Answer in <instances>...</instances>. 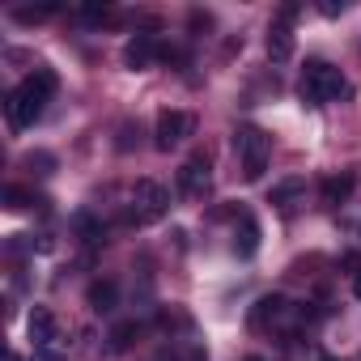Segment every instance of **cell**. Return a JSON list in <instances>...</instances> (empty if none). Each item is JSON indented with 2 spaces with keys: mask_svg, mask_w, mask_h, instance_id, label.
<instances>
[{
  "mask_svg": "<svg viewBox=\"0 0 361 361\" xmlns=\"http://www.w3.org/2000/svg\"><path fill=\"white\" fill-rule=\"evenodd\" d=\"M60 77L51 68H35L26 81H18L9 94H5V115H9V128L22 132V128H35L47 111V98L56 94Z\"/></svg>",
  "mask_w": 361,
  "mask_h": 361,
  "instance_id": "obj_1",
  "label": "cell"
},
{
  "mask_svg": "<svg viewBox=\"0 0 361 361\" xmlns=\"http://www.w3.org/2000/svg\"><path fill=\"white\" fill-rule=\"evenodd\" d=\"M348 94V81L340 77V68H331L327 60H306L302 77H298V98L306 106H323L331 98H344Z\"/></svg>",
  "mask_w": 361,
  "mask_h": 361,
  "instance_id": "obj_2",
  "label": "cell"
},
{
  "mask_svg": "<svg viewBox=\"0 0 361 361\" xmlns=\"http://www.w3.org/2000/svg\"><path fill=\"white\" fill-rule=\"evenodd\" d=\"M234 153L243 157V178L247 183H259L268 170V153H272V136L259 128H238L234 132Z\"/></svg>",
  "mask_w": 361,
  "mask_h": 361,
  "instance_id": "obj_3",
  "label": "cell"
},
{
  "mask_svg": "<svg viewBox=\"0 0 361 361\" xmlns=\"http://www.w3.org/2000/svg\"><path fill=\"white\" fill-rule=\"evenodd\" d=\"M166 213H170V188H166V183H157V178H136L128 221L149 226V221H161Z\"/></svg>",
  "mask_w": 361,
  "mask_h": 361,
  "instance_id": "obj_4",
  "label": "cell"
},
{
  "mask_svg": "<svg viewBox=\"0 0 361 361\" xmlns=\"http://www.w3.org/2000/svg\"><path fill=\"white\" fill-rule=\"evenodd\" d=\"M192 132V115L188 111H157V123H153V145L161 149V153H170L178 140H183Z\"/></svg>",
  "mask_w": 361,
  "mask_h": 361,
  "instance_id": "obj_5",
  "label": "cell"
},
{
  "mask_svg": "<svg viewBox=\"0 0 361 361\" xmlns=\"http://www.w3.org/2000/svg\"><path fill=\"white\" fill-rule=\"evenodd\" d=\"M213 188V174H209V153H192L178 170V192L183 196H209Z\"/></svg>",
  "mask_w": 361,
  "mask_h": 361,
  "instance_id": "obj_6",
  "label": "cell"
},
{
  "mask_svg": "<svg viewBox=\"0 0 361 361\" xmlns=\"http://www.w3.org/2000/svg\"><path fill=\"white\" fill-rule=\"evenodd\" d=\"M157 56H166V47L157 43V35H132L128 47H123V64H128L132 73H145Z\"/></svg>",
  "mask_w": 361,
  "mask_h": 361,
  "instance_id": "obj_7",
  "label": "cell"
},
{
  "mask_svg": "<svg viewBox=\"0 0 361 361\" xmlns=\"http://www.w3.org/2000/svg\"><path fill=\"white\" fill-rule=\"evenodd\" d=\"M255 251H259V221L243 213L238 226H234V255H238V259H251Z\"/></svg>",
  "mask_w": 361,
  "mask_h": 361,
  "instance_id": "obj_8",
  "label": "cell"
},
{
  "mask_svg": "<svg viewBox=\"0 0 361 361\" xmlns=\"http://www.w3.org/2000/svg\"><path fill=\"white\" fill-rule=\"evenodd\" d=\"M264 47H268V60H272V64H285V60L293 56V30H289V26H281V22H272V26H268Z\"/></svg>",
  "mask_w": 361,
  "mask_h": 361,
  "instance_id": "obj_9",
  "label": "cell"
},
{
  "mask_svg": "<svg viewBox=\"0 0 361 361\" xmlns=\"http://www.w3.org/2000/svg\"><path fill=\"white\" fill-rule=\"evenodd\" d=\"M26 331H30L35 348H39V344H56V314H51L47 306H35L30 319H26Z\"/></svg>",
  "mask_w": 361,
  "mask_h": 361,
  "instance_id": "obj_10",
  "label": "cell"
},
{
  "mask_svg": "<svg viewBox=\"0 0 361 361\" xmlns=\"http://www.w3.org/2000/svg\"><path fill=\"white\" fill-rule=\"evenodd\" d=\"M85 302H90L94 314H111V310L119 306V285H115V281H94L90 293H85Z\"/></svg>",
  "mask_w": 361,
  "mask_h": 361,
  "instance_id": "obj_11",
  "label": "cell"
},
{
  "mask_svg": "<svg viewBox=\"0 0 361 361\" xmlns=\"http://www.w3.org/2000/svg\"><path fill=\"white\" fill-rule=\"evenodd\" d=\"M285 310H289V302H285L281 293H268V298L255 302V310H251V327H268V323L285 319Z\"/></svg>",
  "mask_w": 361,
  "mask_h": 361,
  "instance_id": "obj_12",
  "label": "cell"
},
{
  "mask_svg": "<svg viewBox=\"0 0 361 361\" xmlns=\"http://www.w3.org/2000/svg\"><path fill=\"white\" fill-rule=\"evenodd\" d=\"M302 192H306V178H281V183L272 188V196H268V204H276V209H293L298 200H302Z\"/></svg>",
  "mask_w": 361,
  "mask_h": 361,
  "instance_id": "obj_13",
  "label": "cell"
},
{
  "mask_svg": "<svg viewBox=\"0 0 361 361\" xmlns=\"http://www.w3.org/2000/svg\"><path fill=\"white\" fill-rule=\"evenodd\" d=\"M348 192H353V174H348V170L323 178V204H327V209H340V204L348 200Z\"/></svg>",
  "mask_w": 361,
  "mask_h": 361,
  "instance_id": "obj_14",
  "label": "cell"
},
{
  "mask_svg": "<svg viewBox=\"0 0 361 361\" xmlns=\"http://www.w3.org/2000/svg\"><path fill=\"white\" fill-rule=\"evenodd\" d=\"M136 336H140V323H136V319H123V323H115V327H111V348L119 353V348H128Z\"/></svg>",
  "mask_w": 361,
  "mask_h": 361,
  "instance_id": "obj_15",
  "label": "cell"
},
{
  "mask_svg": "<svg viewBox=\"0 0 361 361\" xmlns=\"http://www.w3.org/2000/svg\"><path fill=\"white\" fill-rule=\"evenodd\" d=\"M344 272H348V289H353V298L361 302V255H357V251L344 255Z\"/></svg>",
  "mask_w": 361,
  "mask_h": 361,
  "instance_id": "obj_16",
  "label": "cell"
},
{
  "mask_svg": "<svg viewBox=\"0 0 361 361\" xmlns=\"http://www.w3.org/2000/svg\"><path fill=\"white\" fill-rule=\"evenodd\" d=\"M30 204H35V196H30L26 188H5V209L22 213V209H30Z\"/></svg>",
  "mask_w": 361,
  "mask_h": 361,
  "instance_id": "obj_17",
  "label": "cell"
},
{
  "mask_svg": "<svg viewBox=\"0 0 361 361\" xmlns=\"http://www.w3.org/2000/svg\"><path fill=\"white\" fill-rule=\"evenodd\" d=\"M77 230L85 234V243H102V238H106V230H102L90 213H81V217H77Z\"/></svg>",
  "mask_w": 361,
  "mask_h": 361,
  "instance_id": "obj_18",
  "label": "cell"
},
{
  "mask_svg": "<svg viewBox=\"0 0 361 361\" xmlns=\"http://www.w3.org/2000/svg\"><path fill=\"white\" fill-rule=\"evenodd\" d=\"M51 13H56V5H43V9H13V18H18L22 26H35V22L51 18Z\"/></svg>",
  "mask_w": 361,
  "mask_h": 361,
  "instance_id": "obj_19",
  "label": "cell"
},
{
  "mask_svg": "<svg viewBox=\"0 0 361 361\" xmlns=\"http://www.w3.org/2000/svg\"><path fill=\"white\" fill-rule=\"evenodd\" d=\"M60 353H64L60 340H56V344H39V348H35V361H60Z\"/></svg>",
  "mask_w": 361,
  "mask_h": 361,
  "instance_id": "obj_20",
  "label": "cell"
},
{
  "mask_svg": "<svg viewBox=\"0 0 361 361\" xmlns=\"http://www.w3.org/2000/svg\"><path fill=\"white\" fill-rule=\"evenodd\" d=\"M298 13H302V5H281L276 22H281V26H293V22H298Z\"/></svg>",
  "mask_w": 361,
  "mask_h": 361,
  "instance_id": "obj_21",
  "label": "cell"
},
{
  "mask_svg": "<svg viewBox=\"0 0 361 361\" xmlns=\"http://www.w3.org/2000/svg\"><path fill=\"white\" fill-rule=\"evenodd\" d=\"M319 13H323V18H340V13H344V0H323Z\"/></svg>",
  "mask_w": 361,
  "mask_h": 361,
  "instance_id": "obj_22",
  "label": "cell"
},
{
  "mask_svg": "<svg viewBox=\"0 0 361 361\" xmlns=\"http://www.w3.org/2000/svg\"><path fill=\"white\" fill-rule=\"evenodd\" d=\"M247 361H264V357H247Z\"/></svg>",
  "mask_w": 361,
  "mask_h": 361,
  "instance_id": "obj_23",
  "label": "cell"
}]
</instances>
